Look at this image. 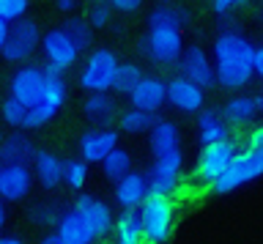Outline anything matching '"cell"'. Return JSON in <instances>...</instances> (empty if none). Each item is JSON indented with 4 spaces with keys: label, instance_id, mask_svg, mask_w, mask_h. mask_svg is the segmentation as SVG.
Instances as JSON below:
<instances>
[{
    "label": "cell",
    "instance_id": "6da1fadb",
    "mask_svg": "<svg viewBox=\"0 0 263 244\" xmlns=\"http://www.w3.org/2000/svg\"><path fill=\"white\" fill-rule=\"evenodd\" d=\"M214 69H217V83L228 91L250 85L255 77V44L238 30H222L214 42Z\"/></svg>",
    "mask_w": 263,
    "mask_h": 244
},
{
    "label": "cell",
    "instance_id": "7a4b0ae2",
    "mask_svg": "<svg viewBox=\"0 0 263 244\" xmlns=\"http://www.w3.org/2000/svg\"><path fill=\"white\" fill-rule=\"evenodd\" d=\"M118 66H121V61H118V55H115L112 50H107V47L93 50L88 55L82 71H80L82 91H88V93H107V91H112Z\"/></svg>",
    "mask_w": 263,
    "mask_h": 244
},
{
    "label": "cell",
    "instance_id": "3957f363",
    "mask_svg": "<svg viewBox=\"0 0 263 244\" xmlns=\"http://www.w3.org/2000/svg\"><path fill=\"white\" fill-rule=\"evenodd\" d=\"M260 176H263V151L247 145L244 151L236 154V159L230 162V167L225 170V173L211 184V190L217 195H228V192L238 190V186H244V184L255 181V178H260Z\"/></svg>",
    "mask_w": 263,
    "mask_h": 244
},
{
    "label": "cell",
    "instance_id": "277c9868",
    "mask_svg": "<svg viewBox=\"0 0 263 244\" xmlns=\"http://www.w3.org/2000/svg\"><path fill=\"white\" fill-rule=\"evenodd\" d=\"M140 211V222H143V236L148 244H164L173 231V203L162 195H148L143 200Z\"/></svg>",
    "mask_w": 263,
    "mask_h": 244
},
{
    "label": "cell",
    "instance_id": "5b68a950",
    "mask_svg": "<svg viewBox=\"0 0 263 244\" xmlns=\"http://www.w3.org/2000/svg\"><path fill=\"white\" fill-rule=\"evenodd\" d=\"M143 52L156 63H178L181 55H184V33L176 25H156L148 28V36L143 39Z\"/></svg>",
    "mask_w": 263,
    "mask_h": 244
},
{
    "label": "cell",
    "instance_id": "8992f818",
    "mask_svg": "<svg viewBox=\"0 0 263 244\" xmlns=\"http://www.w3.org/2000/svg\"><path fill=\"white\" fill-rule=\"evenodd\" d=\"M236 154H238L236 143L230 137L228 140H219V143H211V145H203L200 159H197V167H195V178H200L205 184H214L230 167Z\"/></svg>",
    "mask_w": 263,
    "mask_h": 244
},
{
    "label": "cell",
    "instance_id": "52a82bcc",
    "mask_svg": "<svg viewBox=\"0 0 263 244\" xmlns=\"http://www.w3.org/2000/svg\"><path fill=\"white\" fill-rule=\"evenodd\" d=\"M44 83H47V74L44 69L39 66H20L14 71L11 83H8V91H11V99H16L25 107H36L44 96Z\"/></svg>",
    "mask_w": 263,
    "mask_h": 244
},
{
    "label": "cell",
    "instance_id": "ba28073f",
    "mask_svg": "<svg viewBox=\"0 0 263 244\" xmlns=\"http://www.w3.org/2000/svg\"><path fill=\"white\" fill-rule=\"evenodd\" d=\"M181 167H184V154L173 151L167 157H156L151 170H148V181H151V195H162L170 198L178 186L181 178Z\"/></svg>",
    "mask_w": 263,
    "mask_h": 244
},
{
    "label": "cell",
    "instance_id": "9c48e42d",
    "mask_svg": "<svg viewBox=\"0 0 263 244\" xmlns=\"http://www.w3.org/2000/svg\"><path fill=\"white\" fill-rule=\"evenodd\" d=\"M41 52H44L49 66H55L61 71L74 66L77 58H80V47L71 42V36L66 33L63 28H52V30H47V33L41 36Z\"/></svg>",
    "mask_w": 263,
    "mask_h": 244
},
{
    "label": "cell",
    "instance_id": "30bf717a",
    "mask_svg": "<svg viewBox=\"0 0 263 244\" xmlns=\"http://www.w3.org/2000/svg\"><path fill=\"white\" fill-rule=\"evenodd\" d=\"M41 44V33L36 28V22L33 20H20L11 25V33H8V42L3 47V58L11 61V63H22L28 61L33 52H36V47Z\"/></svg>",
    "mask_w": 263,
    "mask_h": 244
},
{
    "label": "cell",
    "instance_id": "8fae6325",
    "mask_svg": "<svg viewBox=\"0 0 263 244\" xmlns=\"http://www.w3.org/2000/svg\"><path fill=\"white\" fill-rule=\"evenodd\" d=\"M181 77H186L189 83H195L197 88L209 91L211 85H217V69H214V58L205 55L203 47H186L184 55L178 61Z\"/></svg>",
    "mask_w": 263,
    "mask_h": 244
},
{
    "label": "cell",
    "instance_id": "7c38bea8",
    "mask_svg": "<svg viewBox=\"0 0 263 244\" xmlns=\"http://www.w3.org/2000/svg\"><path fill=\"white\" fill-rule=\"evenodd\" d=\"M74 211L85 219V225L90 228V233L96 239H102V236H107L112 231V209L104 200L93 198V195H80L74 200Z\"/></svg>",
    "mask_w": 263,
    "mask_h": 244
},
{
    "label": "cell",
    "instance_id": "4fadbf2b",
    "mask_svg": "<svg viewBox=\"0 0 263 244\" xmlns=\"http://www.w3.org/2000/svg\"><path fill=\"white\" fill-rule=\"evenodd\" d=\"M167 102L176 107L178 112H186V116H200L203 104H205V91L197 88L195 83H189L186 77H173L167 83Z\"/></svg>",
    "mask_w": 263,
    "mask_h": 244
},
{
    "label": "cell",
    "instance_id": "5bb4252c",
    "mask_svg": "<svg viewBox=\"0 0 263 244\" xmlns=\"http://www.w3.org/2000/svg\"><path fill=\"white\" fill-rule=\"evenodd\" d=\"M148 195H151V181H148V173H143V170H132L129 176H123L115 184V203L123 211H137Z\"/></svg>",
    "mask_w": 263,
    "mask_h": 244
},
{
    "label": "cell",
    "instance_id": "9a60e30c",
    "mask_svg": "<svg viewBox=\"0 0 263 244\" xmlns=\"http://www.w3.org/2000/svg\"><path fill=\"white\" fill-rule=\"evenodd\" d=\"M118 148V129H90L80 137V159L82 162H102L107 154Z\"/></svg>",
    "mask_w": 263,
    "mask_h": 244
},
{
    "label": "cell",
    "instance_id": "2e32d148",
    "mask_svg": "<svg viewBox=\"0 0 263 244\" xmlns=\"http://www.w3.org/2000/svg\"><path fill=\"white\" fill-rule=\"evenodd\" d=\"M129 102L135 110H143V112H151L156 116V110L167 102V83H162L159 77L154 74H145L140 80V85L129 93Z\"/></svg>",
    "mask_w": 263,
    "mask_h": 244
},
{
    "label": "cell",
    "instance_id": "e0dca14e",
    "mask_svg": "<svg viewBox=\"0 0 263 244\" xmlns=\"http://www.w3.org/2000/svg\"><path fill=\"white\" fill-rule=\"evenodd\" d=\"M33 186V170L28 165H6L0 173V198L22 200Z\"/></svg>",
    "mask_w": 263,
    "mask_h": 244
},
{
    "label": "cell",
    "instance_id": "ac0fdd59",
    "mask_svg": "<svg viewBox=\"0 0 263 244\" xmlns=\"http://www.w3.org/2000/svg\"><path fill=\"white\" fill-rule=\"evenodd\" d=\"M36 145L30 143L28 135L11 132L6 137H0V159L6 165H28L30 159H36Z\"/></svg>",
    "mask_w": 263,
    "mask_h": 244
},
{
    "label": "cell",
    "instance_id": "d6986e66",
    "mask_svg": "<svg viewBox=\"0 0 263 244\" xmlns=\"http://www.w3.org/2000/svg\"><path fill=\"white\" fill-rule=\"evenodd\" d=\"M63 170H66V162L55 157L52 151H39L36 159H33V176L39 178V184L44 190H55V186L63 184Z\"/></svg>",
    "mask_w": 263,
    "mask_h": 244
},
{
    "label": "cell",
    "instance_id": "ffe728a7",
    "mask_svg": "<svg viewBox=\"0 0 263 244\" xmlns=\"http://www.w3.org/2000/svg\"><path fill=\"white\" fill-rule=\"evenodd\" d=\"M178 143H181V132L167 118H159L154 124V129L148 132V145H151L154 157H167L173 151H181Z\"/></svg>",
    "mask_w": 263,
    "mask_h": 244
},
{
    "label": "cell",
    "instance_id": "44dd1931",
    "mask_svg": "<svg viewBox=\"0 0 263 244\" xmlns=\"http://www.w3.org/2000/svg\"><path fill=\"white\" fill-rule=\"evenodd\" d=\"M58 236H61L63 244H93L96 236L90 233V228L85 225V219H82L74 209L63 211L61 222H58Z\"/></svg>",
    "mask_w": 263,
    "mask_h": 244
},
{
    "label": "cell",
    "instance_id": "7402d4cb",
    "mask_svg": "<svg viewBox=\"0 0 263 244\" xmlns=\"http://www.w3.org/2000/svg\"><path fill=\"white\" fill-rule=\"evenodd\" d=\"M82 110L90 124H96V129H110L115 121V102L110 93H88Z\"/></svg>",
    "mask_w": 263,
    "mask_h": 244
},
{
    "label": "cell",
    "instance_id": "603a6c76",
    "mask_svg": "<svg viewBox=\"0 0 263 244\" xmlns=\"http://www.w3.org/2000/svg\"><path fill=\"white\" fill-rule=\"evenodd\" d=\"M258 110H260V99L238 93V96H230V99L222 104V118H225L228 124H250V121L258 116Z\"/></svg>",
    "mask_w": 263,
    "mask_h": 244
},
{
    "label": "cell",
    "instance_id": "cb8c5ba5",
    "mask_svg": "<svg viewBox=\"0 0 263 244\" xmlns=\"http://www.w3.org/2000/svg\"><path fill=\"white\" fill-rule=\"evenodd\" d=\"M197 137H200L203 145L228 140V121L222 118V112L217 110H203L197 116Z\"/></svg>",
    "mask_w": 263,
    "mask_h": 244
},
{
    "label": "cell",
    "instance_id": "d4e9b609",
    "mask_svg": "<svg viewBox=\"0 0 263 244\" xmlns=\"http://www.w3.org/2000/svg\"><path fill=\"white\" fill-rule=\"evenodd\" d=\"M115 244H145L140 211H121L115 222Z\"/></svg>",
    "mask_w": 263,
    "mask_h": 244
},
{
    "label": "cell",
    "instance_id": "484cf974",
    "mask_svg": "<svg viewBox=\"0 0 263 244\" xmlns=\"http://www.w3.org/2000/svg\"><path fill=\"white\" fill-rule=\"evenodd\" d=\"M44 74H47V83H44V96H41V104L52 110H61V104L66 102V83H63V71L55 69V66H44Z\"/></svg>",
    "mask_w": 263,
    "mask_h": 244
},
{
    "label": "cell",
    "instance_id": "4316f807",
    "mask_svg": "<svg viewBox=\"0 0 263 244\" xmlns=\"http://www.w3.org/2000/svg\"><path fill=\"white\" fill-rule=\"evenodd\" d=\"M102 173L110 178V181H115L118 184L123 176H129L132 173V154L126 151V148H115V151H110L107 154V159L102 162Z\"/></svg>",
    "mask_w": 263,
    "mask_h": 244
},
{
    "label": "cell",
    "instance_id": "83f0119b",
    "mask_svg": "<svg viewBox=\"0 0 263 244\" xmlns=\"http://www.w3.org/2000/svg\"><path fill=\"white\" fill-rule=\"evenodd\" d=\"M156 116H151V112H143V110H126L121 116V129L126 135H143V132H151L154 124H156Z\"/></svg>",
    "mask_w": 263,
    "mask_h": 244
},
{
    "label": "cell",
    "instance_id": "f1b7e54d",
    "mask_svg": "<svg viewBox=\"0 0 263 244\" xmlns=\"http://www.w3.org/2000/svg\"><path fill=\"white\" fill-rule=\"evenodd\" d=\"M189 20V11L184 9H173V6H156V9L148 14V28H156V25H176V28H184Z\"/></svg>",
    "mask_w": 263,
    "mask_h": 244
},
{
    "label": "cell",
    "instance_id": "f546056e",
    "mask_svg": "<svg viewBox=\"0 0 263 244\" xmlns=\"http://www.w3.org/2000/svg\"><path fill=\"white\" fill-rule=\"evenodd\" d=\"M143 77H145V74L140 71L137 63H121V66H118V74H115V85H112V91H115V93L129 96V93L140 85V80H143Z\"/></svg>",
    "mask_w": 263,
    "mask_h": 244
},
{
    "label": "cell",
    "instance_id": "4dcf8cb0",
    "mask_svg": "<svg viewBox=\"0 0 263 244\" xmlns=\"http://www.w3.org/2000/svg\"><path fill=\"white\" fill-rule=\"evenodd\" d=\"M63 30L71 36V42L80 47V52L85 50V47H90V42H93V28L88 25V20H66V25H63Z\"/></svg>",
    "mask_w": 263,
    "mask_h": 244
},
{
    "label": "cell",
    "instance_id": "1f68e13d",
    "mask_svg": "<svg viewBox=\"0 0 263 244\" xmlns=\"http://www.w3.org/2000/svg\"><path fill=\"white\" fill-rule=\"evenodd\" d=\"M88 181V162L82 159H69L63 170V184H69L71 190H82Z\"/></svg>",
    "mask_w": 263,
    "mask_h": 244
},
{
    "label": "cell",
    "instance_id": "d6a6232c",
    "mask_svg": "<svg viewBox=\"0 0 263 244\" xmlns=\"http://www.w3.org/2000/svg\"><path fill=\"white\" fill-rule=\"evenodd\" d=\"M0 116H3V121L8 126H16V129H25V118H28V107L25 104H20L16 99H8L3 102V107H0Z\"/></svg>",
    "mask_w": 263,
    "mask_h": 244
},
{
    "label": "cell",
    "instance_id": "836d02e7",
    "mask_svg": "<svg viewBox=\"0 0 263 244\" xmlns=\"http://www.w3.org/2000/svg\"><path fill=\"white\" fill-rule=\"evenodd\" d=\"M61 211H58V206H52V203H39V206H33L30 209V219L33 222H39V225H55L61 222Z\"/></svg>",
    "mask_w": 263,
    "mask_h": 244
},
{
    "label": "cell",
    "instance_id": "e575fe53",
    "mask_svg": "<svg viewBox=\"0 0 263 244\" xmlns=\"http://www.w3.org/2000/svg\"><path fill=\"white\" fill-rule=\"evenodd\" d=\"M30 0H0V17L8 20L14 25V22L25 20V11H28Z\"/></svg>",
    "mask_w": 263,
    "mask_h": 244
},
{
    "label": "cell",
    "instance_id": "d590c367",
    "mask_svg": "<svg viewBox=\"0 0 263 244\" xmlns=\"http://www.w3.org/2000/svg\"><path fill=\"white\" fill-rule=\"evenodd\" d=\"M110 20H112L110 3H93L90 6V11H88V25L90 28H107Z\"/></svg>",
    "mask_w": 263,
    "mask_h": 244
},
{
    "label": "cell",
    "instance_id": "8d00e7d4",
    "mask_svg": "<svg viewBox=\"0 0 263 244\" xmlns=\"http://www.w3.org/2000/svg\"><path fill=\"white\" fill-rule=\"evenodd\" d=\"M58 110H52V107H47V104H36V107H30L28 110V118H25V129H36V126H41V124H47L49 118L55 116Z\"/></svg>",
    "mask_w": 263,
    "mask_h": 244
},
{
    "label": "cell",
    "instance_id": "74e56055",
    "mask_svg": "<svg viewBox=\"0 0 263 244\" xmlns=\"http://www.w3.org/2000/svg\"><path fill=\"white\" fill-rule=\"evenodd\" d=\"M250 0H214V11L217 14H230L238 6H247Z\"/></svg>",
    "mask_w": 263,
    "mask_h": 244
},
{
    "label": "cell",
    "instance_id": "f35d334b",
    "mask_svg": "<svg viewBox=\"0 0 263 244\" xmlns=\"http://www.w3.org/2000/svg\"><path fill=\"white\" fill-rule=\"evenodd\" d=\"M110 3V9H118V11H137L140 6H143V0H107Z\"/></svg>",
    "mask_w": 263,
    "mask_h": 244
},
{
    "label": "cell",
    "instance_id": "ab89813d",
    "mask_svg": "<svg viewBox=\"0 0 263 244\" xmlns=\"http://www.w3.org/2000/svg\"><path fill=\"white\" fill-rule=\"evenodd\" d=\"M8 33H11V22L0 17V52H3V47H6V42H8Z\"/></svg>",
    "mask_w": 263,
    "mask_h": 244
},
{
    "label": "cell",
    "instance_id": "60d3db41",
    "mask_svg": "<svg viewBox=\"0 0 263 244\" xmlns=\"http://www.w3.org/2000/svg\"><path fill=\"white\" fill-rule=\"evenodd\" d=\"M255 77H263V44L255 47Z\"/></svg>",
    "mask_w": 263,
    "mask_h": 244
},
{
    "label": "cell",
    "instance_id": "b9f144b4",
    "mask_svg": "<svg viewBox=\"0 0 263 244\" xmlns=\"http://www.w3.org/2000/svg\"><path fill=\"white\" fill-rule=\"evenodd\" d=\"M74 6H77V0H58V9L61 11H74Z\"/></svg>",
    "mask_w": 263,
    "mask_h": 244
},
{
    "label": "cell",
    "instance_id": "7bdbcfd3",
    "mask_svg": "<svg viewBox=\"0 0 263 244\" xmlns=\"http://www.w3.org/2000/svg\"><path fill=\"white\" fill-rule=\"evenodd\" d=\"M39 244H63V241H61V236H58V233H47Z\"/></svg>",
    "mask_w": 263,
    "mask_h": 244
},
{
    "label": "cell",
    "instance_id": "ee69618b",
    "mask_svg": "<svg viewBox=\"0 0 263 244\" xmlns=\"http://www.w3.org/2000/svg\"><path fill=\"white\" fill-rule=\"evenodd\" d=\"M3 225H6V200L0 198V231H3Z\"/></svg>",
    "mask_w": 263,
    "mask_h": 244
},
{
    "label": "cell",
    "instance_id": "f6af8a7d",
    "mask_svg": "<svg viewBox=\"0 0 263 244\" xmlns=\"http://www.w3.org/2000/svg\"><path fill=\"white\" fill-rule=\"evenodd\" d=\"M0 244H22V241L16 239V236H3V239H0Z\"/></svg>",
    "mask_w": 263,
    "mask_h": 244
},
{
    "label": "cell",
    "instance_id": "bcb514c9",
    "mask_svg": "<svg viewBox=\"0 0 263 244\" xmlns=\"http://www.w3.org/2000/svg\"><path fill=\"white\" fill-rule=\"evenodd\" d=\"M159 3H162V6H170V3H173V0H159Z\"/></svg>",
    "mask_w": 263,
    "mask_h": 244
},
{
    "label": "cell",
    "instance_id": "7dc6e473",
    "mask_svg": "<svg viewBox=\"0 0 263 244\" xmlns=\"http://www.w3.org/2000/svg\"><path fill=\"white\" fill-rule=\"evenodd\" d=\"M3 167H6V162H3V159H0V173H3Z\"/></svg>",
    "mask_w": 263,
    "mask_h": 244
},
{
    "label": "cell",
    "instance_id": "c3c4849f",
    "mask_svg": "<svg viewBox=\"0 0 263 244\" xmlns=\"http://www.w3.org/2000/svg\"><path fill=\"white\" fill-rule=\"evenodd\" d=\"M260 110H263V96H260Z\"/></svg>",
    "mask_w": 263,
    "mask_h": 244
}]
</instances>
